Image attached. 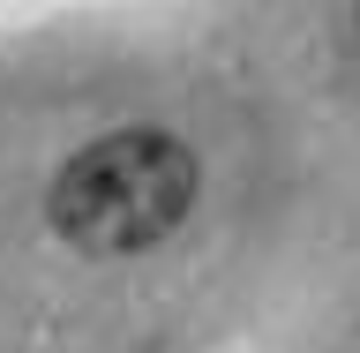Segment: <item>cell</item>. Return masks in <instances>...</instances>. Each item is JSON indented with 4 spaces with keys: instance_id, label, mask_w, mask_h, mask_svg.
Listing matches in <instances>:
<instances>
[{
    "instance_id": "6da1fadb",
    "label": "cell",
    "mask_w": 360,
    "mask_h": 353,
    "mask_svg": "<svg viewBox=\"0 0 360 353\" xmlns=\"http://www.w3.org/2000/svg\"><path fill=\"white\" fill-rule=\"evenodd\" d=\"M195 211V151L173 128H112L45 188V218L83 256H143Z\"/></svg>"
}]
</instances>
